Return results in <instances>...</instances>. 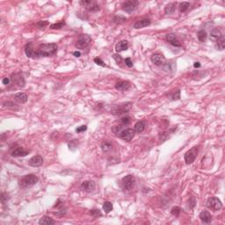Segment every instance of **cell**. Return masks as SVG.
Masks as SVG:
<instances>
[{
  "label": "cell",
  "instance_id": "obj_21",
  "mask_svg": "<svg viewBox=\"0 0 225 225\" xmlns=\"http://www.w3.org/2000/svg\"><path fill=\"white\" fill-rule=\"evenodd\" d=\"M13 82H15L19 86L24 87L25 86V80L22 77V75L20 74H14L13 78H12Z\"/></svg>",
  "mask_w": 225,
  "mask_h": 225
},
{
  "label": "cell",
  "instance_id": "obj_39",
  "mask_svg": "<svg viewBox=\"0 0 225 225\" xmlns=\"http://www.w3.org/2000/svg\"><path fill=\"white\" fill-rule=\"evenodd\" d=\"M94 62L97 64V65H99V66H102V67H106L107 65L105 64V62L100 59V58H99V57H96V58H94Z\"/></svg>",
  "mask_w": 225,
  "mask_h": 225
},
{
  "label": "cell",
  "instance_id": "obj_12",
  "mask_svg": "<svg viewBox=\"0 0 225 225\" xmlns=\"http://www.w3.org/2000/svg\"><path fill=\"white\" fill-rule=\"evenodd\" d=\"M95 183L92 180H85L82 183L81 185V190L86 192H91L92 191H94L95 189Z\"/></svg>",
  "mask_w": 225,
  "mask_h": 225
},
{
  "label": "cell",
  "instance_id": "obj_13",
  "mask_svg": "<svg viewBox=\"0 0 225 225\" xmlns=\"http://www.w3.org/2000/svg\"><path fill=\"white\" fill-rule=\"evenodd\" d=\"M166 41L168 42H170V44H172L174 47H180L181 46V43L177 39L176 35L174 34H168L166 35Z\"/></svg>",
  "mask_w": 225,
  "mask_h": 225
},
{
  "label": "cell",
  "instance_id": "obj_25",
  "mask_svg": "<svg viewBox=\"0 0 225 225\" xmlns=\"http://www.w3.org/2000/svg\"><path fill=\"white\" fill-rule=\"evenodd\" d=\"M100 148L102 150L103 152H107L109 151L112 148H113V143L111 142H108V141H105L101 143L100 145Z\"/></svg>",
  "mask_w": 225,
  "mask_h": 225
},
{
  "label": "cell",
  "instance_id": "obj_17",
  "mask_svg": "<svg viewBox=\"0 0 225 225\" xmlns=\"http://www.w3.org/2000/svg\"><path fill=\"white\" fill-rule=\"evenodd\" d=\"M35 48H34V46H33V43L32 42H29L28 44L26 45L25 47V53L27 57H30V58H35Z\"/></svg>",
  "mask_w": 225,
  "mask_h": 225
},
{
  "label": "cell",
  "instance_id": "obj_32",
  "mask_svg": "<svg viewBox=\"0 0 225 225\" xmlns=\"http://www.w3.org/2000/svg\"><path fill=\"white\" fill-rule=\"evenodd\" d=\"M190 6V3L189 2H183V3H180L179 4V12H185Z\"/></svg>",
  "mask_w": 225,
  "mask_h": 225
},
{
  "label": "cell",
  "instance_id": "obj_44",
  "mask_svg": "<svg viewBox=\"0 0 225 225\" xmlns=\"http://www.w3.org/2000/svg\"><path fill=\"white\" fill-rule=\"evenodd\" d=\"M125 64H126L127 67L131 68V67L133 66V62H132V60H131L130 58H126V59H125Z\"/></svg>",
  "mask_w": 225,
  "mask_h": 225
},
{
  "label": "cell",
  "instance_id": "obj_41",
  "mask_svg": "<svg viewBox=\"0 0 225 225\" xmlns=\"http://www.w3.org/2000/svg\"><path fill=\"white\" fill-rule=\"evenodd\" d=\"M87 129V127L85 125H82L80 127H78L77 129H76V132L77 133H81V132H84L85 130Z\"/></svg>",
  "mask_w": 225,
  "mask_h": 225
},
{
  "label": "cell",
  "instance_id": "obj_30",
  "mask_svg": "<svg viewBox=\"0 0 225 225\" xmlns=\"http://www.w3.org/2000/svg\"><path fill=\"white\" fill-rule=\"evenodd\" d=\"M103 210H104L107 214L110 213V212L113 210V204H112L110 201H106V202L103 204Z\"/></svg>",
  "mask_w": 225,
  "mask_h": 225
},
{
  "label": "cell",
  "instance_id": "obj_36",
  "mask_svg": "<svg viewBox=\"0 0 225 225\" xmlns=\"http://www.w3.org/2000/svg\"><path fill=\"white\" fill-rule=\"evenodd\" d=\"M181 212V208L179 207H173L171 210V214L174 216H179Z\"/></svg>",
  "mask_w": 225,
  "mask_h": 225
},
{
  "label": "cell",
  "instance_id": "obj_26",
  "mask_svg": "<svg viewBox=\"0 0 225 225\" xmlns=\"http://www.w3.org/2000/svg\"><path fill=\"white\" fill-rule=\"evenodd\" d=\"M224 47H225V40H224L223 36H221L216 41V48L218 50H223Z\"/></svg>",
  "mask_w": 225,
  "mask_h": 225
},
{
  "label": "cell",
  "instance_id": "obj_37",
  "mask_svg": "<svg viewBox=\"0 0 225 225\" xmlns=\"http://www.w3.org/2000/svg\"><path fill=\"white\" fill-rule=\"evenodd\" d=\"M130 122H131V118L129 116H125V117H122L120 119V123L124 126L128 125Z\"/></svg>",
  "mask_w": 225,
  "mask_h": 225
},
{
  "label": "cell",
  "instance_id": "obj_35",
  "mask_svg": "<svg viewBox=\"0 0 225 225\" xmlns=\"http://www.w3.org/2000/svg\"><path fill=\"white\" fill-rule=\"evenodd\" d=\"M90 214L93 217H95V218H98V217H101L102 216V213L100 212V209H92V210H91Z\"/></svg>",
  "mask_w": 225,
  "mask_h": 225
},
{
  "label": "cell",
  "instance_id": "obj_49",
  "mask_svg": "<svg viewBox=\"0 0 225 225\" xmlns=\"http://www.w3.org/2000/svg\"><path fill=\"white\" fill-rule=\"evenodd\" d=\"M194 66H195V68H200V67H201V63L198 62H195Z\"/></svg>",
  "mask_w": 225,
  "mask_h": 225
},
{
  "label": "cell",
  "instance_id": "obj_10",
  "mask_svg": "<svg viewBox=\"0 0 225 225\" xmlns=\"http://www.w3.org/2000/svg\"><path fill=\"white\" fill-rule=\"evenodd\" d=\"M150 60L156 66H161V65H164V64L165 63V58L161 54H155V55H153L151 56Z\"/></svg>",
  "mask_w": 225,
  "mask_h": 225
},
{
  "label": "cell",
  "instance_id": "obj_33",
  "mask_svg": "<svg viewBox=\"0 0 225 225\" xmlns=\"http://www.w3.org/2000/svg\"><path fill=\"white\" fill-rule=\"evenodd\" d=\"M65 25V23H64V21H60V22H57V23H55V24H52L50 26V29H61L62 28V26Z\"/></svg>",
  "mask_w": 225,
  "mask_h": 225
},
{
  "label": "cell",
  "instance_id": "obj_46",
  "mask_svg": "<svg viewBox=\"0 0 225 225\" xmlns=\"http://www.w3.org/2000/svg\"><path fill=\"white\" fill-rule=\"evenodd\" d=\"M121 19H125V18H119V17H114V22H116V23H121L122 21H121Z\"/></svg>",
  "mask_w": 225,
  "mask_h": 225
},
{
  "label": "cell",
  "instance_id": "obj_5",
  "mask_svg": "<svg viewBox=\"0 0 225 225\" xmlns=\"http://www.w3.org/2000/svg\"><path fill=\"white\" fill-rule=\"evenodd\" d=\"M197 154H198V148L197 147H192L191 150L186 151L185 156H184V159H185L186 164L190 165L192 163H194L196 156H197Z\"/></svg>",
  "mask_w": 225,
  "mask_h": 225
},
{
  "label": "cell",
  "instance_id": "obj_48",
  "mask_svg": "<svg viewBox=\"0 0 225 225\" xmlns=\"http://www.w3.org/2000/svg\"><path fill=\"white\" fill-rule=\"evenodd\" d=\"M73 55H74L76 57H79V56L81 55V53H80V52H78V51H75V52L73 53Z\"/></svg>",
  "mask_w": 225,
  "mask_h": 225
},
{
  "label": "cell",
  "instance_id": "obj_1",
  "mask_svg": "<svg viewBox=\"0 0 225 225\" xmlns=\"http://www.w3.org/2000/svg\"><path fill=\"white\" fill-rule=\"evenodd\" d=\"M58 46L56 43H48V44H41L37 49L35 51V57H48L55 55L57 51Z\"/></svg>",
  "mask_w": 225,
  "mask_h": 225
},
{
  "label": "cell",
  "instance_id": "obj_34",
  "mask_svg": "<svg viewBox=\"0 0 225 225\" xmlns=\"http://www.w3.org/2000/svg\"><path fill=\"white\" fill-rule=\"evenodd\" d=\"M170 98H171L172 100H179V99H180V91H179V90H177V91H173L172 94L171 95Z\"/></svg>",
  "mask_w": 225,
  "mask_h": 225
},
{
  "label": "cell",
  "instance_id": "obj_23",
  "mask_svg": "<svg viewBox=\"0 0 225 225\" xmlns=\"http://www.w3.org/2000/svg\"><path fill=\"white\" fill-rule=\"evenodd\" d=\"M145 128V123L143 120H138L135 124V130L137 133H142Z\"/></svg>",
  "mask_w": 225,
  "mask_h": 225
},
{
  "label": "cell",
  "instance_id": "obj_43",
  "mask_svg": "<svg viewBox=\"0 0 225 225\" xmlns=\"http://www.w3.org/2000/svg\"><path fill=\"white\" fill-rule=\"evenodd\" d=\"M91 2H92L91 0H82V1H80V2H79V4H80L81 6H83L86 7V6H88Z\"/></svg>",
  "mask_w": 225,
  "mask_h": 225
},
{
  "label": "cell",
  "instance_id": "obj_29",
  "mask_svg": "<svg viewBox=\"0 0 225 225\" xmlns=\"http://www.w3.org/2000/svg\"><path fill=\"white\" fill-rule=\"evenodd\" d=\"M124 125H119V126H114V127H112V131L116 135V136H119L120 135V133L124 129Z\"/></svg>",
  "mask_w": 225,
  "mask_h": 225
},
{
  "label": "cell",
  "instance_id": "obj_8",
  "mask_svg": "<svg viewBox=\"0 0 225 225\" xmlns=\"http://www.w3.org/2000/svg\"><path fill=\"white\" fill-rule=\"evenodd\" d=\"M134 135H135L134 129H132V128H127V129H123L118 136L126 142H129L134 137Z\"/></svg>",
  "mask_w": 225,
  "mask_h": 225
},
{
  "label": "cell",
  "instance_id": "obj_45",
  "mask_svg": "<svg viewBox=\"0 0 225 225\" xmlns=\"http://www.w3.org/2000/svg\"><path fill=\"white\" fill-rule=\"evenodd\" d=\"M7 195L5 194V192H3L2 194V197H1V201H2V203L3 204H5V201H6V200H7V197H6Z\"/></svg>",
  "mask_w": 225,
  "mask_h": 225
},
{
  "label": "cell",
  "instance_id": "obj_14",
  "mask_svg": "<svg viewBox=\"0 0 225 225\" xmlns=\"http://www.w3.org/2000/svg\"><path fill=\"white\" fill-rule=\"evenodd\" d=\"M27 100H28L27 95L24 92H18L14 95V100L17 101L18 103L24 104L27 101Z\"/></svg>",
  "mask_w": 225,
  "mask_h": 225
},
{
  "label": "cell",
  "instance_id": "obj_7",
  "mask_svg": "<svg viewBox=\"0 0 225 225\" xmlns=\"http://www.w3.org/2000/svg\"><path fill=\"white\" fill-rule=\"evenodd\" d=\"M121 183H122V186H123L124 189L129 191L135 186L136 179H135L134 176H132V175H127L122 179Z\"/></svg>",
  "mask_w": 225,
  "mask_h": 225
},
{
  "label": "cell",
  "instance_id": "obj_28",
  "mask_svg": "<svg viewBox=\"0 0 225 225\" xmlns=\"http://www.w3.org/2000/svg\"><path fill=\"white\" fill-rule=\"evenodd\" d=\"M197 36H198V39L200 42H204L206 40H207V37H208V35H207V32L204 31V30H201L198 32L197 34Z\"/></svg>",
  "mask_w": 225,
  "mask_h": 225
},
{
  "label": "cell",
  "instance_id": "obj_2",
  "mask_svg": "<svg viewBox=\"0 0 225 225\" xmlns=\"http://www.w3.org/2000/svg\"><path fill=\"white\" fill-rule=\"evenodd\" d=\"M38 181H39V179L36 175L28 174V175L24 176L19 181V185L21 188H27V187H30L32 186L35 185Z\"/></svg>",
  "mask_w": 225,
  "mask_h": 225
},
{
  "label": "cell",
  "instance_id": "obj_9",
  "mask_svg": "<svg viewBox=\"0 0 225 225\" xmlns=\"http://www.w3.org/2000/svg\"><path fill=\"white\" fill-rule=\"evenodd\" d=\"M137 6H138V1H136V0H130V1H127L122 5V9L125 12L130 13L136 10Z\"/></svg>",
  "mask_w": 225,
  "mask_h": 225
},
{
  "label": "cell",
  "instance_id": "obj_4",
  "mask_svg": "<svg viewBox=\"0 0 225 225\" xmlns=\"http://www.w3.org/2000/svg\"><path fill=\"white\" fill-rule=\"evenodd\" d=\"M91 38L90 35H80L77 40V42H76V47L78 49H85L91 43Z\"/></svg>",
  "mask_w": 225,
  "mask_h": 225
},
{
  "label": "cell",
  "instance_id": "obj_3",
  "mask_svg": "<svg viewBox=\"0 0 225 225\" xmlns=\"http://www.w3.org/2000/svg\"><path fill=\"white\" fill-rule=\"evenodd\" d=\"M132 102H125L122 103L120 105H117L115 107H114L111 110L112 114L114 115H120L125 113H127L132 107Z\"/></svg>",
  "mask_w": 225,
  "mask_h": 225
},
{
  "label": "cell",
  "instance_id": "obj_20",
  "mask_svg": "<svg viewBox=\"0 0 225 225\" xmlns=\"http://www.w3.org/2000/svg\"><path fill=\"white\" fill-rule=\"evenodd\" d=\"M127 48H128V42H127V41H125V40L119 42L115 46V50L118 53H120L121 51H124V50H127Z\"/></svg>",
  "mask_w": 225,
  "mask_h": 225
},
{
  "label": "cell",
  "instance_id": "obj_38",
  "mask_svg": "<svg viewBox=\"0 0 225 225\" xmlns=\"http://www.w3.org/2000/svg\"><path fill=\"white\" fill-rule=\"evenodd\" d=\"M169 136V133L168 132H162L159 134V140L161 142H165Z\"/></svg>",
  "mask_w": 225,
  "mask_h": 225
},
{
  "label": "cell",
  "instance_id": "obj_16",
  "mask_svg": "<svg viewBox=\"0 0 225 225\" xmlns=\"http://www.w3.org/2000/svg\"><path fill=\"white\" fill-rule=\"evenodd\" d=\"M29 151L28 150H26L24 148L22 147H19L17 148L16 150H14L12 152V156H14V157H19V156H25L26 155H28Z\"/></svg>",
  "mask_w": 225,
  "mask_h": 225
},
{
  "label": "cell",
  "instance_id": "obj_19",
  "mask_svg": "<svg viewBox=\"0 0 225 225\" xmlns=\"http://www.w3.org/2000/svg\"><path fill=\"white\" fill-rule=\"evenodd\" d=\"M131 84L128 81H120L115 84V88L119 91H127L130 88Z\"/></svg>",
  "mask_w": 225,
  "mask_h": 225
},
{
  "label": "cell",
  "instance_id": "obj_27",
  "mask_svg": "<svg viewBox=\"0 0 225 225\" xmlns=\"http://www.w3.org/2000/svg\"><path fill=\"white\" fill-rule=\"evenodd\" d=\"M85 8H86L87 11L91 12H95L100 11V6H99L97 4H96V3H94V2H91V3L88 6H86Z\"/></svg>",
  "mask_w": 225,
  "mask_h": 225
},
{
  "label": "cell",
  "instance_id": "obj_22",
  "mask_svg": "<svg viewBox=\"0 0 225 225\" xmlns=\"http://www.w3.org/2000/svg\"><path fill=\"white\" fill-rule=\"evenodd\" d=\"M55 222L52 218H50L49 216H46V215L42 216L39 221V224H41V225H51V224H55Z\"/></svg>",
  "mask_w": 225,
  "mask_h": 225
},
{
  "label": "cell",
  "instance_id": "obj_24",
  "mask_svg": "<svg viewBox=\"0 0 225 225\" xmlns=\"http://www.w3.org/2000/svg\"><path fill=\"white\" fill-rule=\"evenodd\" d=\"M176 10V3H170L165 8V12L166 14H172Z\"/></svg>",
  "mask_w": 225,
  "mask_h": 225
},
{
  "label": "cell",
  "instance_id": "obj_42",
  "mask_svg": "<svg viewBox=\"0 0 225 225\" xmlns=\"http://www.w3.org/2000/svg\"><path fill=\"white\" fill-rule=\"evenodd\" d=\"M48 25V21H39L38 22V24H37V26H38V27L39 28H44L45 26H47Z\"/></svg>",
  "mask_w": 225,
  "mask_h": 225
},
{
  "label": "cell",
  "instance_id": "obj_40",
  "mask_svg": "<svg viewBox=\"0 0 225 225\" xmlns=\"http://www.w3.org/2000/svg\"><path fill=\"white\" fill-rule=\"evenodd\" d=\"M113 57H114V59L117 62V63H118V64H120V63L122 62V61H123L122 57H121L120 55L114 54V55H113Z\"/></svg>",
  "mask_w": 225,
  "mask_h": 225
},
{
  "label": "cell",
  "instance_id": "obj_15",
  "mask_svg": "<svg viewBox=\"0 0 225 225\" xmlns=\"http://www.w3.org/2000/svg\"><path fill=\"white\" fill-rule=\"evenodd\" d=\"M201 221L204 223H209L211 222L212 221V217H211V215L209 214L208 211H206V210H203L200 213V215H199Z\"/></svg>",
  "mask_w": 225,
  "mask_h": 225
},
{
  "label": "cell",
  "instance_id": "obj_31",
  "mask_svg": "<svg viewBox=\"0 0 225 225\" xmlns=\"http://www.w3.org/2000/svg\"><path fill=\"white\" fill-rule=\"evenodd\" d=\"M210 35L213 39H219L221 36H222V33L218 29H213L211 31V33H210Z\"/></svg>",
  "mask_w": 225,
  "mask_h": 225
},
{
  "label": "cell",
  "instance_id": "obj_11",
  "mask_svg": "<svg viewBox=\"0 0 225 225\" xmlns=\"http://www.w3.org/2000/svg\"><path fill=\"white\" fill-rule=\"evenodd\" d=\"M43 164V158L40 155L34 156L33 157H31L30 160L28 161V165L33 166V167H39L42 165Z\"/></svg>",
  "mask_w": 225,
  "mask_h": 225
},
{
  "label": "cell",
  "instance_id": "obj_6",
  "mask_svg": "<svg viewBox=\"0 0 225 225\" xmlns=\"http://www.w3.org/2000/svg\"><path fill=\"white\" fill-rule=\"evenodd\" d=\"M207 207L214 211H218L222 209V201L217 197H210L207 201Z\"/></svg>",
  "mask_w": 225,
  "mask_h": 225
},
{
  "label": "cell",
  "instance_id": "obj_18",
  "mask_svg": "<svg viewBox=\"0 0 225 225\" xmlns=\"http://www.w3.org/2000/svg\"><path fill=\"white\" fill-rule=\"evenodd\" d=\"M149 25H150V19H143L137 20V21L134 24V28H136V29H140V28L148 26Z\"/></svg>",
  "mask_w": 225,
  "mask_h": 225
},
{
  "label": "cell",
  "instance_id": "obj_47",
  "mask_svg": "<svg viewBox=\"0 0 225 225\" xmlns=\"http://www.w3.org/2000/svg\"><path fill=\"white\" fill-rule=\"evenodd\" d=\"M2 82H3V84H8L10 83V79H9L8 78H5L3 79V81H2Z\"/></svg>",
  "mask_w": 225,
  "mask_h": 225
}]
</instances>
